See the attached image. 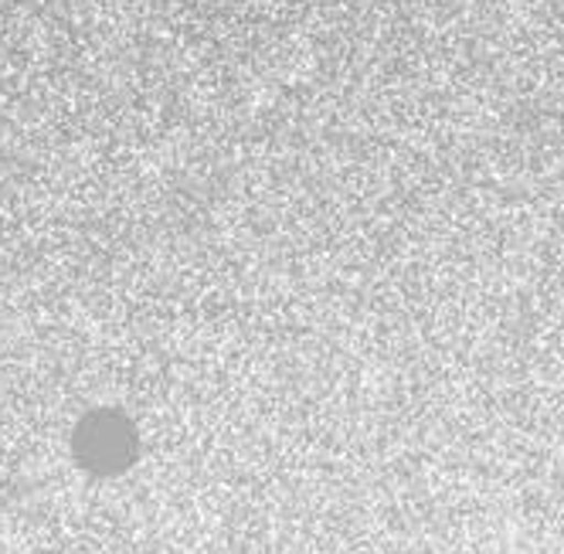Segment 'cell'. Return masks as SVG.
<instances>
[{"label":"cell","instance_id":"cell-1","mask_svg":"<svg viewBox=\"0 0 564 554\" xmlns=\"http://www.w3.org/2000/svg\"><path fill=\"white\" fill-rule=\"evenodd\" d=\"M75 449L78 459L89 463L96 472H116L133 459V428L119 415L99 412L78 428Z\"/></svg>","mask_w":564,"mask_h":554}]
</instances>
